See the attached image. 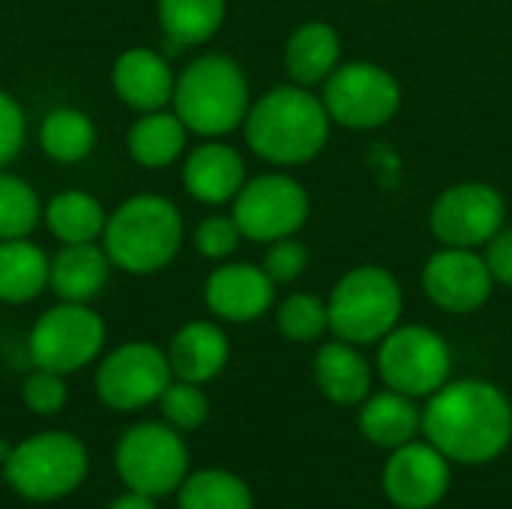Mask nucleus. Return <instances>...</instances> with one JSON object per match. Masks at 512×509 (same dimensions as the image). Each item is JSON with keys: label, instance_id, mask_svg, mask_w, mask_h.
I'll return each instance as SVG.
<instances>
[{"label": "nucleus", "instance_id": "32", "mask_svg": "<svg viewBox=\"0 0 512 509\" xmlns=\"http://www.w3.org/2000/svg\"><path fill=\"white\" fill-rule=\"evenodd\" d=\"M159 408L168 426H174L177 432H195L207 423L210 417V399L201 390V384H189L174 378L165 393L159 396Z\"/></svg>", "mask_w": 512, "mask_h": 509}, {"label": "nucleus", "instance_id": "13", "mask_svg": "<svg viewBox=\"0 0 512 509\" xmlns=\"http://www.w3.org/2000/svg\"><path fill=\"white\" fill-rule=\"evenodd\" d=\"M507 219L504 195L489 183H456L444 189L432 210L429 228L444 246L480 249L486 246Z\"/></svg>", "mask_w": 512, "mask_h": 509}, {"label": "nucleus", "instance_id": "30", "mask_svg": "<svg viewBox=\"0 0 512 509\" xmlns=\"http://www.w3.org/2000/svg\"><path fill=\"white\" fill-rule=\"evenodd\" d=\"M42 201L36 189L18 174L0 171V240H24L42 222Z\"/></svg>", "mask_w": 512, "mask_h": 509}, {"label": "nucleus", "instance_id": "23", "mask_svg": "<svg viewBox=\"0 0 512 509\" xmlns=\"http://www.w3.org/2000/svg\"><path fill=\"white\" fill-rule=\"evenodd\" d=\"M339 63H342V39L333 24L306 21L288 36L285 69L294 84L300 87L324 84Z\"/></svg>", "mask_w": 512, "mask_h": 509}, {"label": "nucleus", "instance_id": "26", "mask_svg": "<svg viewBox=\"0 0 512 509\" xmlns=\"http://www.w3.org/2000/svg\"><path fill=\"white\" fill-rule=\"evenodd\" d=\"M42 222L60 243H93L102 240L108 213L99 198L84 189H63L45 204Z\"/></svg>", "mask_w": 512, "mask_h": 509}, {"label": "nucleus", "instance_id": "37", "mask_svg": "<svg viewBox=\"0 0 512 509\" xmlns=\"http://www.w3.org/2000/svg\"><path fill=\"white\" fill-rule=\"evenodd\" d=\"M486 267L498 285H512V228H501L486 243Z\"/></svg>", "mask_w": 512, "mask_h": 509}, {"label": "nucleus", "instance_id": "20", "mask_svg": "<svg viewBox=\"0 0 512 509\" xmlns=\"http://www.w3.org/2000/svg\"><path fill=\"white\" fill-rule=\"evenodd\" d=\"M168 363L174 378L189 384H210L222 375L231 357V342L225 330L213 321H189L168 342Z\"/></svg>", "mask_w": 512, "mask_h": 509}, {"label": "nucleus", "instance_id": "21", "mask_svg": "<svg viewBox=\"0 0 512 509\" xmlns=\"http://www.w3.org/2000/svg\"><path fill=\"white\" fill-rule=\"evenodd\" d=\"M315 387L342 408H360L372 393V366L351 342H324L312 360Z\"/></svg>", "mask_w": 512, "mask_h": 509}, {"label": "nucleus", "instance_id": "9", "mask_svg": "<svg viewBox=\"0 0 512 509\" xmlns=\"http://www.w3.org/2000/svg\"><path fill=\"white\" fill-rule=\"evenodd\" d=\"M114 465L126 489L165 498L189 477V450L180 432L168 423H138L117 444Z\"/></svg>", "mask_w": 512, "mask_h": 509}, {"label": "nucleus", "instance_id": "34", "mask_svg": "<svg viewBox=\"0 0 512 509\" xmlns=\"http://www.w3.org/2000/svg\"><path fill=\"white\" fill-rule=\"evenodd\" d=\"M21 399L24 405L39 414V417H51L57 411H63L66 399H69V387H66V375L51 372V369H36L24 378L21 387Z\"/></svg>", "mask_w": 512, "mask_h": 509}, {"label": "nucleus", "instance_id": "7", "mask_svg": "<svg viewBox=\"0 0 512 509\" xmlns=\"http://www.w3.org/2000/svg\"><path fill=\"white\" fill-rule=\"evenodd\" d=\"M378 375L384 387L411 399H429L453 375L447 339L426 324H399L378 342Z\"/></svg>", "mask_w": 512, "mask_h": 509}, {"label": "nucleus", "instance_id": "10", "mask_svg": "<svg viewBox=\"0 0 512 509\" xmlns=\"http://www.w3.org/2000/svg\"><path fill=\"white\" fill-rule=\"evenodd\" d=\"M321 102L333 123L345 129H378L399 114L402 87L396 75L369 60L339 63L324 81Z\"/></svg>", "mask_w": 512, "mask_h": 509}, {"label": "nucleus", "instance_id": "2", "mask_svg": "<svg viewBox=\"0 0 512 509\" xmlns=\"http://www.w3.org/2000/svg\"><path fill=\"white\" fill-rule=\"evenodd\" d=\"M330 114L309 87L282 84L249 105L243 120L246 144L270 165H306L330 138Z\"/></svg>", "mask_w": 512, "mask_h": 509}, {"label": "nucleus", "instance_id": "8", "mask_svg": "<svg viewBox=\"0 0 512 509\" xmlns=\"http://www.w3.org/2000/svg\"><path fill=\"white\" fill-rule=\"evenodd\" d=\"M105 348V321L90 303H66L45 309L27 336V354L36 369L60 375L81 372Z\"/></svg>", "mask_w": 512, "mask_h": 509}, {"label": "nucleus", "instance_id": "22", "mask_svg": "<svg viewBox=\"0 0 512 509\" xmlns=\"http://www.w3.org/2000/svg\"><path fill=\"white\" fill-rule=\"evenodd\" d=\"M357 429L372 447L390 453L423 435V408H417V399L387 387L381 393H369L360 405Z\"/></svg>", "mask_w": 512, "mask_h": 509}, {"label": "nucleus", "instance_id": "4", "mask_svg": "<svg viewBox=\"0 0 512 509\" xmlns=\"http://www.w3.org/2000/svg\"><path fill=\"white\" fill-rule=\"evenodd\" d=\"M252 96L246 72L225 54L195 57L174 84L171 108L192 135L222 138L243 126Z\"/></svg>", "mask_w": 512, "mask_h": 509}, {"label": "nucleus", "instance_id": "12", "mask_svg": "<svg viewBox=\"0 0 512 509\" xmlns=\"http://www.w3.org/2000/svg\"><path fill=\"white\" fill-rule=\"evenodd\" d=\"M174 381L168 354L153 342H126L114 348L96 369V393L111 411H141Z\"/></svg>", "mask_w": 512, "mask_h": 509}, {"label": "nucleus", "instance_id": "14", "mask_svg": "<svg viewBox=\"0 0 512 509\" xmlns=\"http://www.w3.org/2000/svg\"><path fill=\"white\" fill-rule=\"evenodd\" d=\"M453 486V462L426 438L387 453L381 471L384 498L399 509H435Z\"/></svg>", "mask_w": 512, "mask_h": 509}, {"label": "nucleus", "instance_id": "28", "mask_svg": "<svg viewBox=\"0 0 512 509\" xmlns=\"http://www.w3.org/2000/svg\"><path fill=\"white\" fill-rule=\"evenodd\" d=\"M39 147L51 162L78 165L96 147V123L81 108L72 105L51 108L39 123Z\"/></svg>", "mask_w": 512, "mask_h": 509}, {"label": "nucleus", "instance_id": "24", "mask_svg": "<svg viewBox=\"0 0 512 509\" xmlns=\"http://www.w3.org/2000/svg\"><path fill=\"white\" fill-rule=\"evenodd\" d=\"M186 138H189V129L174 114V108L171 111L159 108V111L138 114V120L126 132V150L135 165L159 171V168L174 165L183 156Z\"/></svg>", "mask_w": 512, "mask_h": 509}, {"label": "nucleus", "instance_id": "1", "mask_svg": "<svg viewBox=\"0 0 512 509\" xmlns=\"http://www.w3.org/2000/svg\"><path fill=\"white\" fill-rule=\"evenodd\" d=\"M423 438L453 465H489L512 444V402L480 378L447 381L423 405Z\"/></svg>", "mask_w": 512, "mask_h": 509}, {"label": "nucleus", "instance_id": "17", "mask_svg": "<svg viewBox=\"0 0 512 509\" xmlns=\"http://www.w3.org/2000/svg\"><path fill=\"white\" fill-rule=\"evenodd\" d=\"M174 84L177 75L171 63L153 48H126L111 66V87L117 99L138 114L168 108L174 99Z\"/></svg>", "mask_w": 512, "mask_h": 509}, {"label": "nucleus", "instance_id": "29", "mask_svg": "<svg viewBox=\"0 0 512 509\" xmlns=\"http://www.w3.org/2000/svg\"><path fill=\"white\" fill-rule=\"evenodd\" d=\"M180 509H255L252 489L225 468H204L177 489Z\"/></svg>", "mask_w": 512, "mask_h": 509}, {"label": "nucleus", "instance_id": "36", "mask_svg": "<svg viewBox=\"0 0 512 509\" xmlns=\"http://www.w3.org/2000/svg\"><path fill=\"white\" fill-rule=\"evenodd\" d=\"M24 138H27L24 108L12 93L0 90V171L18 159V153L24 147Z\"/></svg>", "mask_w": 512, "mask_h": 509}, {"label": "nucleus", "instance_id": "25", "mask_svg": "<svg viewBox=\"0 0 512 509\" xmlns=\"http://www.w3.org/2000/svg\"><path fill=\"white\" fill-rule=\"evenodd\" d=\"M51 258L30 237L0 240V303H33L48 288Z\"/></svg>", "mask_w": 512, "mask_h": 509}, {"label": "nucleus", "instance_id": "38", "mask_svg": "<svg viewBox=\"0 0 512 509\" xmlns=\"http://www.w3.org/2000/svg\"><path fill=\"white\" fill-rule=\"evenodd\" d=\"M108 509H156V498H150V495H141V492H132V489H129L126 495L114 498Z\"/></svg>", "mask_w": 512, "mask_h": 509}, {"label": "nucleus", "instance_id": "33", "mask_svg": "<svg viewBox=\"0 0 512 509\" xmlns=\"http://www.w3.org/2000/svg\"><path fill=\"white\" fill-rule=\"evenodd\" d=\"M243 240V231L240 225L234 222V216H207L198 222L195 234H192V243H195V252L207 261H225L237 252Z\"/></svg>", "mask_w": 512, "mask_h": 509}, {"label": "nucleus", "instance_id": "19", "mask_svg": "<svg viewBox=\"0 0 512 509\" xmlns=\"http://www.w3.org/2000/svg\"><path fill=\"white\" fill-rule=\"evenodd\" d=\"M111 270L114 264L102 243H60V249L51 255L48 288L57 294V300L90 303L105 291Z\"/></svg>", "mask_w": 512, "mask_h": 509}, {"label": "nucleus", "instance_id": "35", "mask_svg": "<svg viewBox=\"0 0 512 509\" xmlns=\"http://www.w3.org/2000/svg\"><path fill=\"white\" fill-rule=\"evenodd\" d=\"M267 276L276 282V285H288L294 279H300L309 267V249L294 240V237H285V240H276L267 246L264 252V264Z\"/></svg>", "mask_w": 512, "mask_h": 509}, {"label": "nucleus", "instance_id": "5", "mask_svg": "<svg viewBox=\"0 0 512 509\" xmlns=\"http://www.w3.org/2000/svg\"><path fill=\"white\" fill-rule=\"evenodd\" d=\"M402 309L405 297L399 279L378 264L354 267L327 297L330 333L357 348L378 345L390 330H396Z\"/></svg>", "mask_w": 512, "mask_h": 509}, {"label": "nucleus", "instance_id": "3", "mask_svg": "<svg viewBox=\"0 0 512 509\" xmlns=\"http://www.w3.org/2000/svg\"><path fill=\"white\" fill-rule=\"evenodd\" d=\"M186 225L180 207L156 192L126 198L108 213L102 246L111 264L129 276H153L165 270L183 249Z\"/></svg>", "mask_w": 512, "mask_h": 509}, {"label": "nucleus", "instance_id": "15", "mask_svg": "<svg viewBox=\"0 0 512 509\" xmlns=\"http://www.w3.org/2000/svg\"><path fill=\"white\" fill-rule=\"evenodd\" d=\"M495 279L486 267V258L477 249L444 246L423 267V291L426 297L453 315H468L486 306L492 297Z\"/></svg>", "mask_w": 512, "mask_h": 509}, {"label": "nucleus", "instance_id": "18", "mask_svg": "<svg viewBox=\"0 0 512 509\" xmlns=\"http://www.w3.org/2000/svg\"><path fill=\"white\" fill-rule=\"evenodd\" d=\"M183 189L198 201V204H228L237 198V192L246 183V162L243 156L231 147L222 144L216 138L198 144L189 150V156L183 159Z\"/></svg>", "mask_w": 512, "mask_h": 509}, {"label": "nucleus", "instance_id": "27", "mask_svg": "<svg viewBox=\"0 0 512 509\" xmlns=\"http://www.w3.org/2000/svg\"><path fill=\"white\" fill-rule=\"evenodd\" d=\"M225 0H156V18L171 48L210 42L225 24Z\"/></svg>", "mask_w": 512, "mask_h": 509}, {"label": "nucleus", "instance_id": "6", "mask_svg": "<svg viewBox=\"0 0 512 509\" xmlns=\"http://www.w3.org/2000/svg\"><path fill=\"white\" fill-rule=\"evenodd\" d=\"M3 477L24 501H60L84 483L87 450L69 432H39L9 450Z\"/></svg>", "mask_w": 512, "mask_h": 509}, {"label": "nucleus", "instance_id": "16", "mask_svg": "<svg viewBox=\"0 0 512 509\" xmlns=\"http://www.w3.org/2000/svg\"><path fill=\"white\" fill-rule=\"evenodd\" d=\"M276 282L264 267L246 261H228L216 267L204 282L207 309L228 324H249L267 315L273 306Z\"/></svg>", "mask_w": 512, "mask_h": 509}, {"label": "nucleus", "instance_id": "31", "mask_svg": "<svg viewBox=\"0 0 512 509\" xmlns=\"http://www.w3.org/2000/svg\"><path fill=\"white\" fill-rule=\"evenodd\" d=\"M276 327L288 342H318L330 330L327 300L315 294H291L276 309Z\"/></svg>", "mask_w": 512, "mask_h": 509}, {"label": "nucleus", "instance_id": "11", "mask_svg": "<svg viewBox=\"0 0 512 509\" xmlns=\"http://www.w3.org/2000/svg\"><path fill=\"white\" fill-rule=\"evenodd\" d=\"M243 240L276 243L294 237L309 219V192L288 174H261L243 183L231 201Z\"/></svg>", "mask_w": 512, "mask_h": 509}]
</instances>
